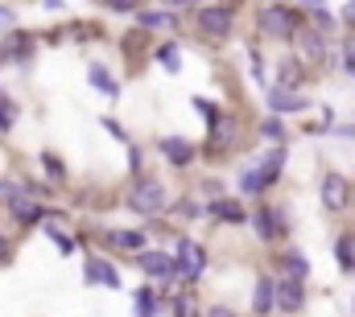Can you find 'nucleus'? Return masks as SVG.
Masks as SVG:
<instances>
[{"label": "nucleus", "mask_w": 355, "mask_h": 317, "mask_svg": "<svg viewBox=\"0 0 355 317\" xmlns=\"http://www.w3.org/2000/svg\"><path fill=\"white\" fill-rule=\"evenodd\" d=\"M281 165H285V145L268 149L257 165H248V169L240 173V194H265L268 185L281 177Z\"/></svg>", "instance_id": "obj_1"}, {"label": "nucleus", "mask_w": 355, "mask_h": 317, "mask_svg": "<svg viewBox=\"0 0 355 317\" xmlns=\"http://www.w3.org/2000/svg\"><path fill=\"white\" fill-rule=\"evenodd\" d=\"M128 210L137 215H162L166 210V185L157 177H137L128 190Z\"/></svg>", "instance_id": "obj_2"}, {"label": "nucleus", "mask_w": 355, "mask_h": 317, "mask_svg": "<svg viewBox=\"0 0 355 317\" xmlns=\"http://www.w3.org/2000/svg\"><path fill=\"white\" fill-rule=\"evenodd\" d=\"M261 25H265V33L289 42V37L302 33V12H293L289 4H268L265 12H261Z\"/></svg>", "instance_id": "obj_3"}, {"label": "nucleus", "mask_w": 355, "mask_h": 317, "mask_svg": "<svg viewBox=\"0 0 355 317\" xmlns=\"http://www.w3.org/2000/svg\"><path fill=\"white\" fill-rule=\"evenodd\" d=\"M174 260H178V276H182V280H198L202 268H207V251H202V243H194V239H178Z\"/></svg>", "instance_id": "obj_4"}, {"label": "nucleus", "mask_w": 355, "mask_h": 317, "mask_svg": "<svg viewBox=\"0 0 355 317\" xmlns=\"http://www.w3.org/2000/svg\"><path fill=\"white\" fill-rule=\"evenodd\" d=\"M232 25H236V8L232 4H202L198 8V29L207 37H227Z\"/></svg>", "instance_id": "obj_5"}, {"label": "nucleus", "mask_w": 355, "mask_h": 317, "mask_svg": "<svg viewBox=\"0 0 355 317\" xmlns=\"http://www.w3.org/2000/svg\"><path fill=\"white\" fill-rule=\"evenodd\" d=\"M347 202H352L347 177H343V173H327V177H322V206H327L331 215H339V210H347Z\"/></svg>", "instance_id": "obj_6"}, {"label": "nucleus", "mask_w": 355, "mask_h": 317, "mask_svg": "<svg viewBox=\"0 0 355 317\" xmlns=\"http://www.w3.org/2000/svg\"><path fill=\"white\" fill-rule=\"evenodd\" d=\"M137 264H141L145 276H162V280H174L178 276V260L174 255H166V251H141Z\"/></svg>", "instance_id": "obj_7"}, {"label": "nucleus", "mask_w": 355, "mask_h": 317, "mask_svg": "<svg viewBox=\"0 0 355 317\" xmlns=\"http://www.w3.org/2000/svg\"><path fill=\"white\" fill-rule=\"evenodd\" d=\"M302 305H306V289H302V280L281 276V280H277V309H281V314H297Z\"/></svg>", "instance_id": "obj_8"}, {"label": "nucleus", "mask_w": 355, "mask_h": 317, "mask_svg": "<svg viewBox=\"0 0 355 317\" xmlns=\"http://www.w3.org/2000/svg\"><path fill=\"white\" fill-rule=\"evenodd\" d=\"M8 215L17 223H37V219H46V206L33 198H21V190H17V194H8Z\"/></svg>", "instance_id": "obj_9"}, {"label": "nucleus", "mask_w": 355, "mask_h": 317, "mask_svg": "<svg viewBox=\"0 0 355 317\" xmlns=\"http://www.w3.org/2000/svg\"><path fill=\"white\" fill-rule=\"evenodd\" d=\"M293 42H297V50H302V58H310V62H322V58H327V37H322L318 29H302Z\"/></svg>", "instance_id": "obj_10"}, {"label": "nucleus", "mask_w": 355, "mask_h": 317, "mask_svg": "<svg viewBox=\"0 0 355 317\" xmlns=\"http://www.w3.org/2000/svg\"><path fill=\"white\" fill-rule=\"evenodd\" d=\"M87 280H91V284H107V289H120V272H116L107 260H99V255H91V260H87Z\"/></svg>", "instance_id": "obj_11"}, {"label": "nucleus", "mask_w": 355, "mask_h": 317, "mask_svg": "<svg viewBox=\"0 0 355 317\" xmlns=\"http://www.w3.org/2000/svg\"><path fill=\"white\" fill-rule=\"evenodd\" d=\"M257 231H261L265 243H272V239L285 231V219L277 215V206H261V210H257Z\"/></svg>", "instance_id": "obj_12"}, {"label": "nucleus", "mask_w": 355, "mask_h": 317, "mask_svg": "<svg viewBox=\"0 0 355 317\" xmlns=\"http://www.w3.org/2000/svg\"><path fill=\"white\" fill-rule=\"evenodd\" d=\"M162 157L170 161V165H190L194 161V145L182 141V136H166L162 141Z\"/></svg>", "instance_id": "obj_13"}, {"label": "nucleus", "mask_w": 355, "mask_h": 317, "mask_svg": "<svg viewBox=\"0 0 355 317\" xmlns=\"http://www.w3.org/2000/svg\"><path fill=\"white\" fill-rule=\"evenodd\" d=\"M277 268H281L285 276H293V280H306V276H310V260H306L302 251H281V255H277Z\"/></svg>", "instance_id": "obj_14"}, {"label": "nucleus", "mask_w": 355, "mask_h": 317, "mask_svg": "<svg viewBox=\"0 0 355 317\" xmlns=\"http://www.w3.org/2000/svg\"><path fill=\"white\" fill-rule=\"evenodd\" d=\"M268 103H272V111H306V99L302 95H293V91H285V87H272L268 91Z\"/></svg>", "instance_id": "obj_15"}, {"label": "nucleus", "mask_w": 355, "mask_h": 317, "mask_svg": "<svg viewBox=\"0 0 355 317\" xmlns=\"http://www.w3.org/2000/svg\"><path fill=\"white\" fill-rule=\"evenodd\" d=\"M272 309H277V280L261 276L257 280V314H272Z\"/></svg>", "instance_id": "obj_16"}, {"label": "nucleus", "mask_w": 355, "mask_h": 317, "mask_svg": "<svg viewBox=\"0 0 355 317\" xmlns=\"http://www.w3.org/2000/svg\"><path fill=\"white\" fill-rule=\"evenodd\" d=\"M207 210H211L215 219H223V223H244V206H240V202H232V198H215Z\"/></svg>", "instance_id": "obj_17"}, {"label": "nucleus", "mask_w": 355, "mask_h": 317, "mask_svg": "<svg viewBox=\"0 0 355 317\" xmlns=\"http://www.w3.org/2000/svg\"><path fill=\"white\" fill-rule=\"evenodd\" d=\"M91 87H95L99 95H112V99L120 95V82L112 79V71H107V66H99V62L91 66Z\"/></svg>", "instance_id": "obj_18"}, {"label": "nucleus", "mask_w": 355, "mask_h": 317, "mask_svg": "<svg viewBox=\"0 0 355 317\" xmlns=\"http://www.w3.org/2000/svg\"><path fill=\"white\" fill-rule=\"evenodd\" d=\"M137 21L145 29H174L178 25V12H162V8H149V12H137Z\"/></svg>", "instance_id": "obj_19"}, {"label": "nucleus", "mask_w": 355, "mask_h": 317, "mask_svg": "<svg viewBox=\"0 0 355 317\" xmlns=\"http://www.w3.org/2000/svg\"><path fill=\"white\" fill-rule=\"evenodd\" d=\"M107 243H112V247H124V251H137V255H141L145 235H141V231H107Z\"/></svg>", "instance_id": "obj_20"}, {"label": "nucleus", "mask_w": 355, "mask_h": 317, "mask_svg": "<svg viewBox=\"0 0 355 317\" xmlns=\"http://www.w3.org/2000/svg\"><path fill=\"white\" fill-rule=\"evenodd\" d=\"M277 75H281V79H277V87H285V91L302 87V66H297V62H281V66H277Z\"/></svg>", "instance_id": "obj_21"}, {"label": "nucleus", "mask_w": 355, "mask_h": 317, "mask_svg": "<svg viewBox=\"0 0 355 317\" xmlns=\"http://www.w3.org/2000/svg\"><path fill=\"white\" fill-rule=\"evenodd\" d=\"M29 46H33V37H29V33H17V37L4 42V58H25Z\"/></svg>", "instance_id": "obj_22"}, {"label": "nucleus", "mask_w": 355, "mask_h": 317, "mask_svg": "<svg viewBox=\"0 0 355 317\" xmlns=\"http://www.w3.org/2000/svg\"><path fill=\"white\" fill-rule=\"evenodd\" d=\"M157 62H162L170 75H178V71H182V54H178L174 46H162V50H157Z\"/></svg>", "instance_id": "obj_23"}, {"label": "nucleus", "mask_w": 355, "mask_h": 317, "mask_svg": "<svg viewBox=\"0 0 355 317\" xmlns=\"http://www.w3.org/2000/svg\"><path fill=\"white\" fill-rule=\"evenodd\" d=\"M335 260H339L343 268H355V239H339V243H335Z\"/></svg>", "instance_id": "obj_24"}, {"label": "nucleus", "mask_w": 355, "mask_h": 317, "mask_svg": "<svg viewBox=\"0 0 355 317\" xmlns=\"http://www.w3.org/2000/svg\"><path fill=\"white\" fill-rule=\"evenodd\" d=\"M46 235H50L54 243H58V251H62V255H71V251H75V239L67 235V231H58L54 223H46Z\"/></svg>", "instance_id": "obj_25"}, {"label": "nucleus", "mask_w": 355, "mask_h": 317, "mask_svg": "<svg viewBox=\"0 0 355 317\" xmlns=\"http://www.w3.org/2000/svg\"><path fill=\"white\" fill-rule=\"evenodd\" d=\"M153 305H157V297L149 289H137V317H153Z\"/></svg>", "instance_id": "obj_26"}, {"label": "nucleus", "mask_w": 355, "mask_h": 317, "mask_svg": "<svg viewBox=\"0 0 355 317\" xmlns=\"http://www.w3.org/2000/svg\"><path fill=\"white\" fill-rule=\"evenodd\" d=\"M103 4H107L112 12H137V8H141V0H103Z\"/></svg>", "instance_id": "obj_27"}, {"label": "nucleus", "mask_w": 355, "mask_h": 317, "mask_svg": "<svg viewBox=\"0 0 355 317\" xmlns=\"http://www.w3.org/2000/svg\"><path fill=\"white\" fill-rule=\"evenodd\" d=\"M265 136H268V141H277V145L285 141V128H281V120H265Z\"/></svg>", "instance_id": "obj_28"}, {"label": "nucleus", "mask_w": 355, "mask_h": 317, "mask_svg": "<svg viewBox=\"0 0 355 317\" xmlns=\"http://www.w3.org/2000/svg\"><path fill=\"white\" fill-rule=\"evenodd\" d=\"M42 165L54 173V181H62V177H67V169H62V161H58V157H42Z\"/></svg>", "instance_id": "obj_29"}, {"label": "nucleus", "mask_w": 355, "mask_h": 317, "mask_svg": "<svg viewBox=\"0 0 355 317\" xmlns=\"http://www.w3.org/2000/svg\"><path fill=\"white\" fill-rule=\"evenodd\" d=\"M8 260H12V243L0 235V264H8Z\"/></svg>", "instance_id": "obj_30"}, {"label": "nucleus", "mask_w": 355, "mask_h": 317, "mask_svg": "<svg viewBox=\"0 0 355 317\" xmlns=\"http://www.w3.org/2000/svg\"><path fill=\"white\" fill-rule=\"evenodd\" d=\"M202 317H236V314H232V309H223V305H211Z\"/></svg>", "instance_id": "obj_31"}, {"label": "nucleus", "mask_w": 355, "mask_h": 317, "mask_svg": "<svg viewBox=\"0 0 355 317\" xmlns=\"http://www.w3.org/2000/svg\"><path fill=\"white\" fill-rule=\"evenodd\" d=\"M343 21H347V25H355V0H347V4H343Z\"/></svg>", "instance_id": "obj_32"}, {"label": "nucleus", "mask_w": 355, "mask_h": 317, "mask_svg": "<svg viewBox=\"0 0 355 317\" xmlns=\"http://www.w3.org/2000/svg\"><path fill=\"white\" fill-rule=\"evenodd\" d=\"M343 71H347V75H355V50H347V54H343Z\"/></svg>", "instance_id": "obj_33"}, {"label": "nucleus", "mask_w": 355, "mask_h": 317, "mask_svg": "<svg viewBox=\"0 0 355 317\" xmlns=\"http://www.w3.org/2000/svg\"><path fill=\"white\" fill-rule=\"evenodd\" d=\"M4 25H12V12H8V8L0 4V29H4Z\"/></svg>", "instance_id": "obj_34"}, {"label": "nucleus", "mask_w": 355, "mask_h": 317, "mask_svg": "<svg viewBox=\"0 0 355 317\" xmlns=\"http://www.w3.org/2000/svg\"><path fill=\"white\" fill-rule=\"evenodd\" d=\"M46 4H50V8H62V0H46Z\"/></svg>", "instance_id": "obj_35"}]
</instances>
